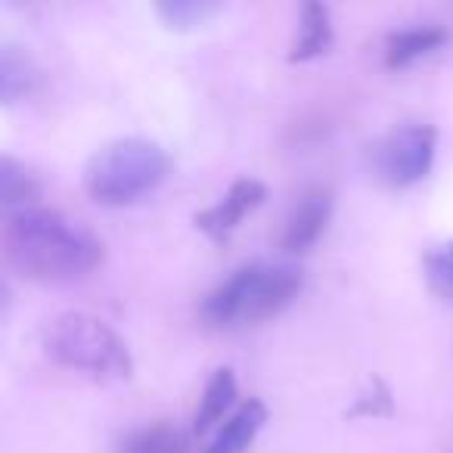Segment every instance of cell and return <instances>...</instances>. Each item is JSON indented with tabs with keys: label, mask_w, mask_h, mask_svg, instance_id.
Listing matches in <instances>:
<instances>
[{
	"label": "cell",
	"mask_w": 453,
	"mask_h": 453,
	"mask_svg": "<svg viewBox=\"0 0 453 453\" xmlns=\"http://www.w3.org/2000/svg\"><path fill=\"white\" fill-rule=\"evenodd\" d=\"M267 403L261 397H249L234 410V416L218 428L208 447L202 453H249L258 438V432L267 422Z\"/></svg>",
	"instance_id": "obj_8"
},
{
	"label": "cell",
	"mask_w": 453,
	"mask_h": 453,
	"mask_svg": "<svg viewBox=\"0 0 453 453\" xmlns=\"http://www.w3.org/2000/svg\"><path fill=\"white\" fill-rule=\"evenodd\" d=\"M434 143H438V131L432 125L410 121L395 127L372 146V174L388 189L413 187L432 171Z\"/></svg>",
	"instance_id": "obj_5"
},
{
	"label": "cell",
	"mask_w": 453,
	"mask_h": 453,
	"mask_svg": "<svg viewBox=\"0 0 453 453\" xmlns=\"http://www.w3.org/2000/svg\"><path fill=\"white\" fill-rule=\"evenodd\" d=\"M4 255L32 283H78L103 265V242L57 208H22L4 220Z\"/></svg>",
	"instance_id": "obj_1"
},
{
	"label": "cell",
	"mask_w": 453,
	"mask_h": 453,
	"mask_svg": "<svg viewBox=\"0 0 453 453\" xmlns=\"http://www.w3.org/2000/svg\"><path fill=\"white\" fill-rule=\"evenodd\" d=\"M447 41H450V35L441 26L397 28V32H391L388 38H385V65H388V69H407L416 59L441 50Z\"/></svg>",
	"instance_id": "obj_10"
},
{
	"label": "cell",
	"mask_w": 453,
	"mask_h": 453,
	"mask_svg": "<svg viewBox=\"0 0 453 453\" xmlns=\"http://www.w3.org/2000/svg\"><path fill=\"white\" fill-rule=\"evenodd\" d=\"M171 171V158L152 140L125 137L106 143L84 168V189L96 205H134L162 187Z\"/></svg>",
	"instance_id": "obj_4"
},
{
	"label": "cell",
	"mask_w": 453,
	"mask_h": 453,
	"mask_svg": "<svg viewBox=\"0 0 453 453\" xmlns=\"http://www.w3.org/2000/svg\"><path fill=\"white\" fill-rule=\"evenodd\" d=\"M265 199H267L265 180H258V177H240V180L230 183V189H226L214 205L196 211L193 224H196V230H202V234L208 236V240L226 242L236 234V226L242 224V218L252 214Z\"/></svg>",
	"instance_id": "obj_6"
},
{
	"label": "cell",
	"mask_w": 453,
	"mask_h": 453,
	"mask_svg": "<svg viewBox=\"0 0 453 453\" xmlns=\"http://www.w3.org/2000/svg\"><path fill=\"white\" fill-rule=\"evenodd\" d=\"M119 453H189V441L174 422L158 419L134 428L119 444Z\"/></svg>",
	"instance_id": "obj_13"
},
{
	"label": "cell",
	"mask_w": 453,
	"mask_h": 453,
	"mask_svg": "<svg viewBox=\"0 0 453 453\" xmlns=\"http://www.w3.org/2000/svg\"><path fill=\"white\" fill-rule=\"evenodd\" d=\"M329 218H333V193L326 187H311L292 205L289 218L283 226V249L292 255H304L317 246L323 234H326Z\"/></svg>",
	"instance_id": "obj_7"
},
{
	"label": "cell",
	"mask_w": 453,
	"mask_h": 453,
	"mask_svg": "<svg viewBox=\"0 0 453 453\" xmlns=\"http://www.w3.org/2000/svg\"><path fill=\"white\" fill-rule=\"evenodd\" d=\"M41 199V183L32 171L13 156H0V202L10 211H22V208H35Z\"/></svg>",
	"instance_id": "obj_14"
},
{
	"label": "cell",
	"mask_w": 453,
	"mask_h": 453,
	"mask_svg": "<svg viewBox=\"0 0 453 453\" xmlns=\"http://www.w3.org/2000/svg\"><path fill=\"white\" fill-rule=\"evenodd\" d=\"M302 271L292 265L255 261L234 271L202 298L199 317L211 329H242L283 314L302 292Z\"/></svg>",
	"instance_id": "obj_2"
},
{
	"label": "cell",
	"mask_w": 453,
	"mask_h": 453,
	"mask_svg": "<svg viewBox=\"0 0 453 453\" xmlns=\"http://www.w3.org/2000/svg\"><path fill=\"white\" fill-rule=\"evenodd\" d=\"M218 10V4H208V0H168V4H158L156 13L171 28H193L202 26L205 19H211Z\"/></svg>",
	"instance_id": "obj_16"
},
{
	"label": "cell",
	"mask_w": 453,
	"mask_h": 453,
	"mask_svg": "<svg viewBox=\"0 0 453 453\" xmlns=\"http://www.w3.org/2000/svg\"><path fill=\"white\" fill-rule=\"evenodd\" d=\"M234 403H236V372L230 366H218L199 397V410H196V419H193L196 438H205L214 426H224L234 416Z\"/></svg>",
	"instance_id": "obj_9"
},
{
	"label": "cell",
	"mask_w": 453,
	"mask_h": 453,
	"mask_svg": "<svg viewBox=\"0 0 453 453\" xmlns=\"http://www.w3.org/2000/svg\"><path fill=\"white\" fill-rule=\"evenodd\" d=\"M41 88V69L32 59V53L16 44H4L0 53V100L13 106L19 100H28Z\"/></svg>",
	"instance_id": "obj_11"
},
{
	"label": "cell",
	"mask_w": 453,
	"mask_h": 453,
	"mask_svg": "<svg viewBox=\"0 0 453 453\" xmlns=\"http://www.w3.org/2000/svg\"><path fill=\"white\" fill-rule=\"evenodd\" d=\"M391 413V391L382 379H372L370 391L357 397V403L351 407V416H388Z\"/></svg>",
	"instance_id": "obj_17"
},
{
	"label": "cell",
	"mask_w": 453,
	"mask_h": 453,
	"mask_svg": "<svg viewBox=\"0 0 453 453\" xmlns=\"http://www.w3.org/2000/svg\"><path fill=\"white\" fill-rule=\"evenodd\" d=\"M333 19H329L326 4H304L298 38L289 50V63H311V59L323 57L333 47Z\"/></svg>",
	"instance_id": "obj_12"
},
{
	"label": "cell",
	"mask_w": 453,
	"mask_h": 453,
	"mask_svg": "<svg viewBox=\"0 0 453 453\" xmlns=\"http://www.w3.org/2000/svg\"><path fill=\"white\" fill-rule=\"evenodd\" d=\"M41 345L50 364L88 376L94 382H121V379H131L134 372V357L125 339L100 317L84 314V311H65L53 317Z\"/></svg>",
	"instance_id": "obj_3"
},
{
	"label": "cell",
	"mask_w": 453,
	"mask_h": 453,
	"mask_svg": "<svg viewBox=\"0 0 453 453\" xmlns=\"http://www.w3.org/2000/svg\"><path fill=\"white\" fill-rule=\"evenodd\" d=\"M422 271H426V280L434 296H441L444 302H453V240L426 252Z\"/></svg>",
	"instance_id": "obj_15"
}]
</instances>
